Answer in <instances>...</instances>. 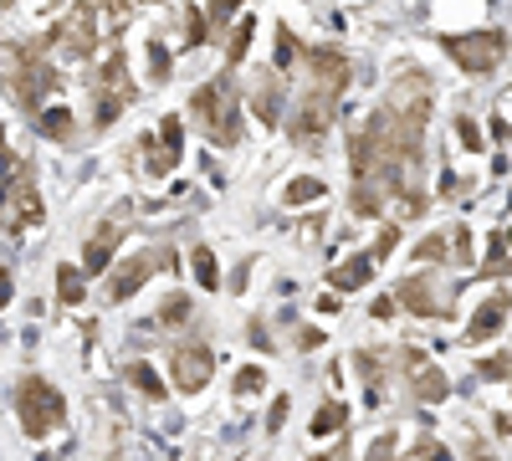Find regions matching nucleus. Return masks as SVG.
I'll use <instances>...</instances> for the list:
<instances>
[{
	"mask_svg": "<svg viewBox=\"0 0 512 461\" xmlns=\"http://www.w3.org/2000/svg\"><path fill=\"white\" fill-rule=\"evenodd\" d=\"M328 123H333V108L323 103V98H308L303 108H297V118L287 123V129H292V139H303V144H313L323 129H328Z\"/></svg>",
	"mask_w": 512,
	"mask_h": 461,
	"instance_id": "obj_6",
	"label": "nucleus"
},
{
	"mask_svg": "<svg viewBox=\"0 0 512 461\" xmlns=\"http://www.w3.org/2000/svg\"><path fill=\"white\" fill-rule=\"evenodd\" d=\"M16 410H21V426H26V436H36V441L47 436V431H57V426H62V415H67L62 395H57L47 380H21Z\"/></svg>",
	"mask_w": 512,
	"mask_h": 461,
	"instance_id": "obj_1",
	"label": "nucleus"
},
{
	"mask_svg": "<svg viewBox=\"0 0 512 461\" xmlns=\"http://www.w3.org/2000/svg\"><path fill=\"white\" fill-rule=\"evenodd\" d=\"M374 318H395V298H379L374 303Z\"/></svg>",
	"mask_w": 512,
	"mask_h": 461,
	"instance_id": "obj_30",
	"label": "nucleus"
},
{
	"mask_svg": "<svg viewBox=\"0 0 512 461\" xmlns=\"http://www.w3.org/2000/svg\"><path fill=\"white\" fill-rule=\"evenodd\" d=\"M159 262V251H154V257H134V262H123L118 272H113V282H108V298L113 303H123V298H134V292L149 282V267Z\"/></svg>",
	"mask_w": 512,
	"mask_h": 461,
	"instance_id": "obj_5",
	"label": "nucleus"
},
{
	"mask_svg": "<svg viewBox=\"0 0 512 461\" xmlns=\"http://www.w3.org/2000/svg\"><path fill=\"white\" fill-rule=\"evenodd\" d=\"M236 6H241V0H216V21H226V16H231Z\"/></svg>",
	"mask_w": 512,
	"mask_h": 461,
	"instance_id": "obj_31",
	"label": "nucleus"
},
{
	"mask_svg": "<svg viewBox=\"0 0 512 461\" xmlns=\"http://www.w3.org/2000/svg\"><path fill=\"white\" fill-rule=\"evenodd\" d=\"M507 272H512L507 246H502V241H492V251H487V277H507Z\"/></svg>",
	"mask_w": 512,
	"mask_h": 461,
	"instance_id": "obj_20",
	"label": "nucleus"
},
{
	"mask_svg": "<svg viewBox=\"0 0 512 461\" xmlns=\"http://www.w3.org/2000/svg\"><path fill=\"white\" fill-rule=\"evenodd\" d=\"M159 323H164V328H180V323H190V298H169V303L159 308Z\"/></svg>",
	"mask_w": 512,
	"mask_h": 461,
	"instance_id": "obj_17",
	"label": "nucleus"
},
{
	"mask_svg": "<svg viewBox=\"0 0 512 461\" xmlns=\"http://www.w3.org/2000/svg\"><path fill=\"white\" fill-rule=\"evenodd\" d=\"M318 461H349V441H338V451L333 456H318Z\"/></svg>",
	"mask_w": 512,
	"mask_h": 461,
	"instance_id": "obj_33",
	"label": "nucleus"
},
{
	"mask_svg": "<svg viewBox=\"0 0 512 461\" xmlns=\"http://www.w3.org/2000/svg\"><path fill=\"white\" fill-rule=\"evenodd\" d=\"M446 52L466 67V72H492V62L507 52L502 31H472V36H446Z\"/></svg>",
	"mask_w": 512,
	"mask_h": 461,
	"instance_id": "obj_2",
	"label": "nucleus"
},
{
	"mask_svg": "<svg viewBox=\"0 0 512 461\" xmlns=\"http://www.w3.org/2000/svg\"><path fill=\"white\" fill-rule=\"evenodd\" d=\"M41 134H47V139H67L72 134V113L67 108H52L47 118H41Z\"/></svg>",
	"mask_w": 512,
	"mask_h": 461,
	"instance_id": "obj_15",
	"label": "nucleus"
},
{
	"mask_svg": "<svg viewBox=\"0 0 512 461\" xmlns=\"http://www.w3.org/2000/svg\"><path fill=\"white\" fill-rule=\"evenodd\" d=\"M292 52H297V41L282 31V36H277V62H282V67H292Z\"/></svg>",
	"mask_w": 512,
	"mask_h": 461,
	"instance_id": "obj_26",
	"label": "nucleus"
},
{
	"mask_svg": "<svg viewBox=\"0 0 512 461\" xmlns=\"http://www.w3.org/2000/svg\"><path fill=\"white\" fill-rule=\"evenodd\" d=\"M128 385H139L144 395H154V400H164V380L149 369V364H128Z\"/></svg>",
	"mask_w": 512,
	"mask_h": 461,
	"instance_id": "obj_13",
	"label": "nucleus"
},
{
	"mask_svg": "<svg viewBox=\"0 0 512 461\" xmlns=\"http://www.w3.org/2000/svg\"><path fill=\"white\" fill-rule=\"evenodd\" d=\"M420 461H451V451H446V446H425Z\"/></svg>",
	"mask_w": 512,
	"mask_h": 461,
	"instance_id": "obj_29",
	"label": "nucleus"
},
{
	"mask_svg": "<svg viewBox=\"0 0 512 461\" xmlns=\"http://www.w3.org/2000/svg\"><path fill=\"white\" fill-rule=\"evenodd\" d=\"M251 26H256L251 16H246V21H236V36H231V47H226V62H231V67H236V62L246 57V47H251Z\"/></svg>",
	"mask_w": 512,
	"mask_h": 461,
	"instance_id": "obj_16",
	"label": "nucleus"
},
{
	"mask_svg": "<svg viewBox=\"0 0 512 461\" xmlns=\"http://www.w3.org/2000/svg\"><path fill=\"white\" fill-rule=\"evenodd\" d=\"M190 262H195V277H200L205 287H221V272H216V257H210V251H205V246L195 251V257H190Z\"/></svg>",
	"mask_w": 512,
	"mask_h": 461,
	"instance_id": "obj_18",
	"label": "nucleus"
},
{
	"mask_svg": "<svg viewBox=\"0 0 512 461\" xmlns=\"http://www.w3.org/2000/svg\"><path fill=\"white\" fill-rule=\"evenodd\" d=\"M507 313H512V303L502 298H487L482 308H477V318H472V328H466V344H487L492 333H502V323H507Z\"/></svg>",
	"mask_w": 512,
	"mask_h": 461,
	"instance_id": "obj_4",
	"label": "nucleus"
},
{
	"mask_svg": "<svg viewBox=\"0 0 512 461\" xmlns=\"http://www.w3.org/2000/svg\"><path fill=\"white\" fill-rule=\"evenodd\" d=\"M400 303H405L415 318H441V303H436L431 277H405V282H400Z\"/></svg>",
	"mask_w": 512,
	"mask_h": 461,
	"instance_id": "obj_7",
	"label": "nucleus"
},
{
	"mask_svg": "<svg viewBox=\"0 0 512 461\" xmlns=\"http://www.w3.org/2000/svg\"><path fill=\"white\" fill-rule=\"evenodd\" d=\"M118 241H123V231H113V226H103L93 241H88V251H82V267L88 272H103L108 262H113V251H118Z\"/></svg>",
	"mask_w": 512,
	"mask_h": 461,
	"instance_id": "obj_9",
	"label": "nucleus"
},
{
	"mask_svg": "<svg viewBox=\"0 0 512 461\" xmlns=\"http://www.w3.org/2000/svg\"><path fill=\"white\" fill-rule=\"evenodd\" d=\"M323 190H328L323 180H313V175H303V180H287V190H282V200H287V205H313V200H318Z\"/></svg>",
	"mask_w": 512,
	"mask_h": 461,
	"instance_id": "obj_11",
	"label": "nucleus"
},
{
	"mask_svg": "<svg viewBox=\"0 0 512 461\" xmlns=\"http://www.w3.org/2000/svg\"><path fill=\"white\" fill-rule=\"evenodd\" d=\"M369 277H374V257H369V251H359V257H349L344 267H333V272H328L333 292H354V287H364Z\"/></svg>",
	"mask_w": 512,
	"mask_h": 461,
	"instance_id": "obj_8",
	"label": "nucleus"
},
{
	"mask_svg": "<svg viewBox=\"0 0 512 461\" xmlns=\"http://www.w3.org/2000/svg\"><path fill=\"white\" fill-rule=\"evenodd\" d=\"M446 251H451V246H446V236H431V241H420V246H415V257H420V262H441Z\"/></svg>",
	"mask_w": 512,
	"mask_h": 461,
	"instance_id": "obj_21",
	"label": "nucleus"
},
{
	"mask_svg": "<svg viewBox=\"0 0 512 461\" xmlns=\"http://www.w3.org/2000/svg\"><path fill=\"white\" fill-rule=\"evenodd\" d=\"M344 421H349V410L338 405V400H328L318 415H313V436H328V431H344Z\"/></svg>",
	"mask_w": 512,
	"mask_h": 461,
	"instance_id": "obj_12",
	"label": "nucleus"
},
{
	"mask_svg": "<svg viewBox=\"0 0 512 461\" xmlns=\"http://www.w3.org/2000/svg\"><path fill=\"white\" fill-rule=\"evenodd\" d=\"M282 421H287V395L272 405V415H267V431H282Z\"/></svg>",
	"mask_w": 512,
	"mask_h": 461,
	"instance_id": "obj_27",
	"label": "nucleus"
},
{
	"mask_svg": "<svg viewBox=\"0 0 512 461\" xmlns=\"http://www.w3.org/2000/svg\"><path fill=\"white\" fill-rule=\"evenodd\" d=\"M482 374H487V380H507V374H512V359H482Z\"/></svg>",
	"mask_w": 512,
	"mask_h": 461,
	"instance_id": "obj_25",
	"label": "nucleus"
},
{
	"mask_svg": "<svg viewBox=\"0 0 512 461\" xmlns=\"http://www.w3.org/2000/svg\"><path fill=\"white\" fill-rule=\"evenodd\" d=\"M262 385H267V374H262V369H241V374H236V395H256Z\"/></svg>",
	"mask_w": 512,
	"mask_h": 461,
	"instance_id": "obj_22",
	"label": "nucleus"
},
{
	"mask_svg": "<svg viewBox=\"0 0 512 461\" xmlns=\"http://www.w3.org/2000/svg\"><path fill=\"white\" fill-rule=\"evenodd\" d=\"M57 298L72 308V303H82V272L77 267H57Z\"/></svg>",
	"mask_w": 512,
	"mask_h": 461,
	"instance_id": "obj_14",
	"label": "nucleus"
},
{
	"mask_svg": "<svg viewBox=\"0 0 512 461\" xmlns=\"http://www.w3.org/2000/svg\"><path fill=\"white\" fill-rule=\"evenodd\" d=\"M169 369H175V385L190 395V390H205V380H210V369H216V359H210V349H200V344H185V349H175Z\"/></svg>",
	"mask_w": 512,
	"mask_h": 461,
	"instance_id": "obj_3",
	"label": "nucleus"
},
{
	"mask_svg": "<svg viewBox=\"0 0 512 461\" xmlns=\"http://www.w3.org/2000/svg\"><path fill=\"white\" fill-rule=\"evenodd\" d=\"M446 390H451V380L436 369V364H425V369H415V395L425 400V405H436V400H446Z\"/></svg>",
	"mask_w": 512,
	"mask_h": 461,
	"instance_id": "obj_10",
	"label": "nucleus"
},
{
	"mask_svg": "<svg viewBox=\"0 0 512 461\" xmlns=\"http://www.w3.org/2000/svg\"><path fill=\"white\" fill-rule=\"evenodd\" d=\"M6 303H11V277L0 272V308H6Z\"/></svg>",
	"mask_w": 512,
	"mask_h": 461,
	"instance_id": "obj_32",
	"label": "nucleus"
},
{
	"mask_svg": "<svg viewBox=\"0 0 512 461\" xmlns=\"http://www.w3.org/2000/svg\"><path fill=\"white\" fill-rule=\"evenodd\" d=\"M395 451H400V441H395V431H390V436H379V441H374L369 461H395Z\"/></svg>",
	"mask_w": 512,
	"mask_h": 461,
	"instance_id": "obj_23",
	"label": "nucleus"
},
{
	"mask_svg": "<svg viewBox=\"0 0 512 461\" xmlns=\"http://www.w3.org/2000/svg\"><path fill=\"white\" fill-rule=\"evenodd\" d=\"M456 134H461L466 149H482V134H477V123H472V118H456Z\"/></svg>",
	"mask_w": 512,
	"mask_h": 461,
	"instance_id": "obj_24",
	"label": "nucleus"
},
{
	"mask_svg": "<svg viewBox=\"0 0 512 461\" xmlns=\"http://www.w3.org/2000/svg\"><path fill=\"white\" fill-rule=\"evenodd\" d=\"M354 211H359V216H379V195H374V185L359 180V190H354Z\"/></svg>",
	"mask_w": 512,
	"mask_h": 461,
	"instance_id": "obj_19",
	"label": "nucleus"
},
{
	"mask_svg": "<svg viewBox=\"0 0 512 461\" xmlns=\"http://www.w3.org/2000/svg\"><path fill=\"white\" fill-rule=\"evenodd\" d=\"M451 246H456V262H472V236H466V231H456Z\"/></svg>",
	"mask_w": 512,
	"mask_h": 461,
	"instance_id": "obj_28",
	"label": "nucleus"
}]
</instances>
